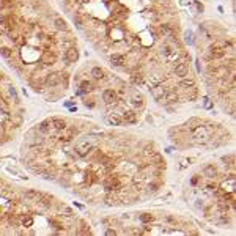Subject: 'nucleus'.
Wrapping results in <instances>:
<instances>
[{"mask_svg": "<svg viewBox=\"0 0 236 236\" xmlns=\"http://www.w3.org/2000/svg\"><path fill=\"white\" fill-rule=\"evenodd\" d=\"M60 80H61V77H60L58 73H51V74L46 76L44 84H46L47 87H51V88H54V87H57V85L60 84Z\"/></svg>", "mask_w": 236, "mask_h": 236, "instance_id": "obj_1", "label": "nucleus"}, {"mask_svg": "<svg viewBox=\"0 0 236 236\" xmlns=\"http://www.w3.org/2000/svg\"><path fill=\"white\" fill-rule=\"evenodd\" d=\"M91 149H93V146H91V143H88V142H82V143H79L76 146V151H77V154L80 157L88 156V153L91 151Z\"/></svg>", "mask_w": 236, "mask_h": 236, "instance_id": "obj_2", "label": "nucleus"}, {"mask_svg": "<svg viewBox=\"0 0 236 236\" xmlns=\"http://www.w3.org/2000/svg\"><path fill=\"white\" fill-rule=\"evenodd\" d=\"M209 54H211V57H212V58H222V57H225V54H227V52H225L224 47L212 44V46L209 47Z\"/></svg>", "mask_w": 236, "mask_h": 236, "instance_id": "obj_3", "label": "nucleus"}, {"mask_svg": "<svg viewBox=\"0 0 236 236\" xmlns=\"http://www.w3.org/2000/svg\"><path fill=\"white\" fill-rule=\"evenodd\" d=\"M57 61V55H55L54 52H44L43 54V57H41V63L46 66H49V65H54V63Z\"/></svg>", "mask_w": 236, "mask_h": 236, "instance_id": "obj_4", "label": "nucleus"}, {"mask_svg": "<svg viewBox=\"0 0 236 236\" xmlns=\"http://www.w3.org/2000/svg\"><path fill=\"white\" fill-rule=\"evenodd\" d=\"M173 73H175L178 77H186V74H187V65L186 63H176L175 66H173Z\"/></svg>", "mask_w": 236, "mask_h": 236, "instance_id": "obj_5", "label": "nucleus"}, {"mask_svg": "<svg viewBox=\"0 0 236 236\" xmlns=\"http://www.w3.org/2000/svg\"><path fill=\"white\" fill-rule=\"evenodd\" d=\"M51 126L57 131H65L66 129V121L61 120V118H51Z\"/></svg>", "mask_w": 236, "mask_h": 236, "instance_id": "obj_6", "label": "nucleus"}, {"mask_svg": "<svg viewBox=\"0 0 236 236\" xmlns=\"http://www.w3.org/2000/svg\"><path fill=\"white\" fill-rule=\"evenodd\" d=\"M116 99V93L113 90H104L102 91V101L106 102V104H112V102H115Z\"/></svg>", "mask_w": 236, "mask_h": 236, "instance_id": "obj_7", "label": "nucleus"}, {"mask_svg": "<svg viewBox=\"0 0 236 236\" xmlns=\"http://www.w3.org/2000/svg\"><path fill=\"white\" fill-rule=\"evenodd\" d=\"M65 57H66L68 61H77L79 60V51H77V47H68Z\"/></svg>", "mask_w": 236, "mask_h": 236, "instance_id": "obj_8", "label": "nucleus"}, {"mask_svg": "<svg viewBox=\"0 0 236 236\" xmlns=\"http://www.w3.org/2000/svg\"><path fill=\"white\" fill-rule=\"evenodd\" d=\"M24 197H25L28 202H38L39 197H41V194H39L38 191H35V189H28V191L24 192Z\"/></svg>", "mask_w": 236, "mask_h": 236, "instance_id": "obj_9", "label": "nucleus"}, {"mask_svg": "<svg viewBox=\"0 0 236 236\" xmlns=\"http://www.w3.org/2000/svg\"><path fill=\"white\" fill-rule=\"evenodd\" d=\"M110 63H112L113 66H123L126 63V60L121 54H113L112 57H110Z\"/></svg>", "mask_w": 236, "mask_h": 236, "instance_id": "obj_10", "label": "nucleus"}, {"mask_svg": "<svg viewBox=\"0 0 236 236\" xmlns=\"http://www.w3.org/2000/svg\"><path fill=\"white\" fill-rule=\"evenodd\" d=\"M165 87H162V85H156V87H153L151 88V93H153V96L156 98V99H159V98H162L164 94H165Z\"/></svg>", "mask_w": 236, "mask_h": 236, "instance_id": "obj_11", "label": "nucleus"}, {"mask_svg": "<svg viewBox=\"0 0 236 236\" xmlns=\"http://www.w3.org/2000/svg\"><path fill=\"white\" fill-rule=\"evenodd\" d=\"M178 99H179V96L176 94V91H173V90L165 91V94H164V102H176Z\"/></svg>", "mask_w": 236, "mask_h": 236, "instance_id": "obj_12", "label": "nucleus"}, {"mask_svg": "<svg viewBox=\"0 0 236 236\" xmlns=\"http://www.w3.org/2000/svg\"><path fill=\"white\" fill-rule=\"evenodd\" d=\"M203 173H205V176H206V178H216L217 176V169L214 167V165H206L205 170H203Z\"/></svg>", "mask_w": 236, "mask_h": 236, "instance_id": "obj_13", "label": "nucleus"}, {"mask_svg": "<svg viewBox=\"0 0 236 236\" xmlns=\"http://www.w3.org/2000/svg\"><path fill=\"white\" fill-rule=\"evenodd\" d=\"M151 164H154V165H159L161 169H165V161L162 159V156H161V154H157V153H153V157H151Z\"/></svg>", "mask_w": 236, "mask_h": 236, "instance_id": "obj_14", "label": "nucleus"}, {"mask_svg": "<svg viewBox=\"0 0 236 236\" xmlns=\"http://www.w3.org/2000/svg\"><path fill=\"white\" fill-rule=\"evenodd\" d=\"M54 25H55V28L60 30V31H68V25H66V22L63 21L61 18H55Z\"/></svg>", "mask_w": 236, "mask_h": 236, "instance_id": "obj_15", "label": "nucleus"}, {"mask_svg": "<svg viewBox=\"0 0 236 236\" xmlns=\"http://www.w3.org/2000/svg\"><path fill=\"white\" fill-rule=\"evenodd\" d=\"M107 121H109V124H112V126H120L123 120H121V116H118L116 113H110L107 116Z\"/></svg>", "mask_w": 236, "mask_h": 236, "instance_id": "obj_16", "label": "nucleus"}, {"mask_svg": "<svg viewBox=\"0 0 236 236\" xmlns=\"http://www.w3.org/2000/svg\"><path fill=\"white\" fill-rule=\"evenodd\" d=\"M179 87L181 88H195V82H194V79H184L183 77V80L179 82Z\"/></svg>", "mask_w": 236, "mask_h": 236, "instance_id": "obj_17", "label": "nucleus"}, {"mask_svg": "<svg viewBox=\"0 0 236 236\" xmlns=\"http://www.w3.org/2000/svg\"><path fill=\"white\" fill-rule=\"evenodd\" d=\"M21 224H22V227L30 228L31 225H33V217H31V216H28V214L22 216V217H21Z\"/></svg>", "mask_w": 236, "mask_h": 236, "instance_id": "obj_18", "label": "nucleus"}, {"mask_svg": "<svg viewBox=\"0 0 236 236\" xmlns=\"http://www.w3.org/2000/svg\"><path fill=\"white\" fill-rule=\"evenodd\" d=\"M51 121L49 120H46V121H43V123H39V126H38V129L41 131L43 134H49L51 132Z\"/></svg>", "mask_w": 236, "mask_h": 236, "instance_id": "obj_19", "label": "nucleus"}, {"mask_svg": "<svg viewBox=\"0 0 236 236\" xmlns=\"http://www.w3.org/2000/svg\"><path fill=\"white\" fill-rule=\"evenodd\" d=\"M143 80H145V79H143V74H142V73H132V76H131V82L132 84H143Z\"/></svg>", "mask_w": 236, "mask_h": 236, "instance_id": "obj_20", "label": "nucleus"}, {"mask_svg": "<svg viewBox=\"0 0 236 236\" xmlns=\"http://www.w3.org/2000/svg\"><path fill=\"white\" fill-rule=\"evenodd\" d=\"M123 120L126 123H136L137 121V116H136V113H134V112H124L123 113Z\"/></svg>", "mask_w": 236, "mask_h": 236, "instance_id": "obj_21", "label": "nucleus"}, {"mask_svg": "<svg viewBox=\"0 0 236 236\" xmlns=\"http://www.w3.org/2000/svg\"><path fill=\"white\" fill-rule=\"evenodd\" d=\"M161 33L164 35V38H165V36L172 38V36H173V30H172L170 25H167V24H165V25H161Z\"/></svg>", "mask_w": 236, "mask_h": 236, "instance_id": "obj_22", "label": "nucleus"}, {"mask_svg": "<svg viewBox=\"0 0 236 236\" xmlns=\"http://www.w3.org/2000/svg\"><path fill=\"white\" fill-rule=\"evenodd\" d=\"M153 220H154V216L149 214V212H145V214L140 216V222H142V224H151Z\"/></svg>", "mask_w": 236, "mask_h": 236, "instance_id": "obj_23", "label": "nucleus"}, {"mask_svg": "<svg viewBox=\"0 0 236 236\" xmlns=\"http://www.w3.org/2000/svg\"><path fill=\"white\" fill-rule=\"evenodd\" d=\"M0 55H2V57H5V58H10L11 55H13V51L10 49V47L2 46V47H0Z\"/></svg>", "mask_w": 236, "mask_h": 236, "instance_id": "obj_24", "label": "nucleus"}, {"mask_svg": "<svg viewBox=\"0 0 236 236\" xmlns=\"http://www.w3.org/2000/svg\"><path fill=\"white\" fill-rule=\"evenodd\" d=\"M227 74H228V71H227L225 66H219V68L214 69V76H217V77H224Z\"/></svg>", "mask_w": 236, "mask_h": 236, "instance_id": "obj_25", "label": "nucleus"}, {"mask_svg": "<svg viewBox=\"0 0 236 236\" xmlns=\"http://www.w3.org/2000/svg\"><path fill=\"white\" fill-rule=\"evenodd\" d=\"M200 126V120L198 118H191V120L187 121V128L189 129H195V128H198Z\"/></svg>", "mask_w": 236, "mask_h": 236, "instance_id": "obj_26", "label": "nucleus"}, {"mask_svg": "<svg viewBox=\"0 0 236 236\" xmlns=\"http://www.w3.org/2000/svg\"><path fill=\"white\" fill-rule=\"evenodd\" d=\"M91 76L94 79H102V77H104V71H102L101 68H93L91 69Z\"/></svg>", "mask_w": 236, "mask_h": 236, "instance_id": "obj_27", "label": "nucleus"}, {"mask_svg": "<svg viewBox=\"0 0 236 236\" xmlns=\"http://www.w3.org/2000/svg\"><path fill=\"white\" fill-rule=\"evenodd\" d=\"M80 88H82V90L79 91V93H87V91H90V90H91V84L85 80V82L80 84Z\"/></svg>", "mask_w": 236, "mask_h": 236, "instance_id": "obj_28", "label": "nucleus"}, {"mask_svg": "<svg viewBox=\"0 0 236 236\" xmlns=\"http://www.w3.org/2000/svg\"><path fill=\"white\" fill-rule=\"evenodd\" d=\"M51 227L55 228V230H63V224L58 222V220H55V219H51Z\"/></svg>", "mask_w": 236, "mask_h": 236, "instance_id": "obj_29", "label": "nucleus"}, {"mask_svg": "<svg viewBox=\"0 0 236 236\" xmlns=\"http://www.w3.org/2000/svg\"><path fill=\"white\" fill-rule=\"evenodd\" d=\"M161 52H162L164 57H169V55H170L173 51H172V47H170L169 44H165V46H162V51H161Z\"/></svg>", "mask_w": 236, "mask_h": 236, "instance_id": "obj_30", "label": "nucleus"}, {"mask_svg": "<svg viewBox=\"0 0 236 236\" xmlns=\"http://www.w3.org/2000/svg\"><path fill=\"white\" fill-rule=\"evenodd\" d=\"M6 118H8V112H6V110H5V112L0 110V124H3L6 121Z\"/></svg>", "mask_w": 236, "mask_h": 236, "instance_id": "obj_31", "label": "nucleus"}, {"mask_svg": "<svg viewBox=\"0 0 236 236\" xmlns=\"http://www.w3.org/2000/svg\"><path fill=\"white\" fill-rule=\"evenodd\" d=\"M203 106H205V109H211L212 107V102L209 101V98H203Z\"/></svg>", "mask_w": 236, "mask_h": 236, "instance_id": "obj_32", "label": "nucleus"}, {"mask_svg": "<svg viewBox=\"0 0 236 236\" xmlns=\"http://www.w3.org/2000/svg\"><path fill=\"white\" fill-rule=\"evenodd\" d=\"M186 41H187L189 44L194 43V35L191 33V31H186Z\"/></svg>", "mask_w": 236, "mask_h": 236, "instance_id": "obj_33", "label": "nucleus"}, {"mask_svg": "<svg viewBox=\"0 0 236 236\" xmlns=\"http://www.w3.org/2000/svg\"><path fill=\"white\" fill-rule=\"evenodd\" d=\"M74 24L77 27H82V19L79 18V16H74Z\"/></svg>", "mask_w": 236, "mask_h": 236, "instance_id": "obj_34", "label": "nucleus"}, {"mask_svg": "<svg viewBox=\"0 0 236 236\" xmlns=\"http://www.w3.org/2000/svg\"><path fill=\"white\" fill-rule=\"evenodd\" d=\"M11 5H13L11 0H3V2L0 3V6H2V8H3V6H11Z\"/></svg>", "mask_w": 236, "mask_h": 236, "instance_id": "obj_35", "label": "nucleus"}, {"mask_svg": "<svg viewBox=\"0 0 236 236\" xmlns=\"http://www.w3.org/2000/svg\"><path fill=\"white\" fill-rule=\"evenodd\" d=\"M145 153H146V154H149V153L153 154V153H154V151H153V145H146V146H145Z\"/></svg>", "mask_w": 236, "mask_h": 236, "instance_id": "obj_36", "label": "nucleus"}, {"mask_svg": "<svg viewBox=\"0 0 236 236\" xmlns=\"http://www.w3.org/2000/svg\"><path fill=\"white\" fill-rule=\"evenodd\" d=\"M10 94H11V96L14 98V101H18V94H16V90L13 88V87H11V88H10Z\"/></svg>", "mask_w": 236, "mask_h": 236, "instance_id": "obj_37", "label": "nucleus"}, {"mask_svg": "<svg viewBox=\"0 0 236 236\" xmlns=\"http://www.w3.org/2000/svg\"><path fill=\"white\" fill-rule=\"evenodd\" d=\"M106 234H107V236H115V234H116V231H115V230H112V228H109V230L106 231Z\"/></svg>", "mask_w": 236, "mask_h": 236, "instance_id": "obj_38", "label": "nucleus"}, {"mask_svg": "<svg viewBox=\"0 0 236 236\" xmlns=\"http://www.w3.org/2000/svg\"><path fill=\"white\" fill-rule=\"evenodd\" d=\"M157 187H159V184H149V191H157Z\"/></svg>", "mask_w": 236, "mask_h": 236, "instance_id": "obj_39", "label": "nucleus"}, {"mask_svg": "<svg viewBox=\"0 0 236 236\" xmlns=\"http://www.w3.org/2000/svg\"><path fill=\"white\" fill-rule=\"evenodd\" d=\"M195 5H197V8H198V11H203V5H202V3L195 2Z\"/></svg>", "mask_w": 236, "mask_h": 236, "instance_id": "obj_40", "label": "nucleus"}]
</instances>
